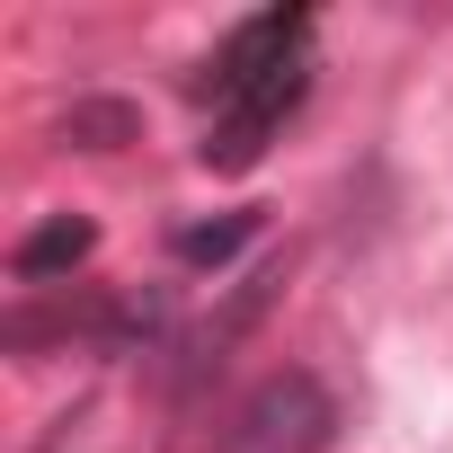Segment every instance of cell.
I'll list each match as a JSON object with an SVG mask.
<instances>
[{
    "label": "cell",
    "mask_w": 453,
    "mask_h": 453,
    "mask_svg": "<svg viewBox=\"0 0 453 453\" xmlns=\"http://www.w3.org/2000/svg\"><path fill=\"white\" fill-rule=\"evenodd\" d=\"M303 89H311V19H303V10L250 19L232 45L213 54V98H222V116H213V134H204V169H250V160L267 151V134L303 107Z\"/></svg>",
    "instance_id": "1"
},
{
    "label": "cell",
    "mask_w": 453,
    "mask_h": 453,
    "mask_svg": "<svg viewBox=\"0 0 453 453\" xmlns=\"http://www.w3.org/2000/svg\"><path fill=\"white\" fill-rule=\"evenodd\" d=\"M241 435H250L258 453H329V435H338V400H329L311 373H276V382L250 391Z\"/></svg>",
    "instance_id": "2"
},
{
    "label": "cell",
    "mask_w": 453,
    "mask_h": 453,
    "mask_svg": "<svg viewBox=\"0 0 453 453\" xmlns=\"http://www.w3.org/2000/svg\"><path fill=\"white\" fill-rule=\"evenodd\" d=\"M89 250H98L89 222H81V213H54L45 232H27V241H19V258H10V267H19V285H45V276H72Z\"/></svg>",
    "instance_id": "3"
},
{
    "label": "cell",
    "mask_w": 453,
    "mask_h": 453,
    "mask_svg": "<svg viewBox=\"0 0 453 453\" xmlns=\"http://www.w3.org/2000/svg\"><path fill=\"white\" fill-rule=\"evenodd\" d=\"M241 241H250V213H241V222H213V232H178L187 258H232Z\"/></svg>",
    "instance_id": "4"
}]
</instances>
